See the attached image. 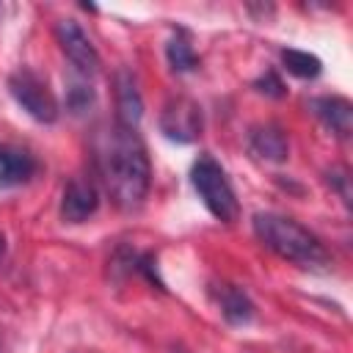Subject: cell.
<instances>
[{
  "label": "cell",
  "mask_w": 353,
  "mask_h": 353,
  "mask_svg": "<svg viewBox=\"0 0 353 353\" xmlns=\"http://www.w3.org/2000/svg\"><path fill=\"white\" fill-rule=\"evenodd\" d=\"M99 174L119 210H138L152 185V165L138 130L113 124L99 149Z\"/></svg>",
  "instance_id": "cell-1"
},
{
  "label": "cell",
  "mask_w": 353,
  "mask_h": 353,
  "mask_svg": "<svg viewBox=\"0 0 353 353\" xmlns=\"http://www.w3.org/2000/svg\"><path fill=\"white\" fill-rule=\"evenodd\" d=\"M254 234L265 248L279 254L287 262L301 268H323L328 265V251L323 248L320 237L301 226L298 221L279 215V212H256L254 215Z\"/></svg>",
  "instance_id": "cell-2"
},
{
  "label": "cell",
  "mask_w": 353,
  "mask_h": 353,
  "mask_svg": "<svg viewBox=\"0 0 353 353\" xmlns=\"http://www.w3.org/2000/svg\"><path fill=\"white\" fill-rule=\"evenodd\" d=\"M190 185L193 190L199 193V199L204 201V207L212 212V218L223 221V223H232L237 221L240 215V204H237V196L221 168V163L210 154H201L193 168H190Z\"/></svg>",
  "instance_id": "cell-3"
},
{
  "label": "cell",
  "mask_w": 353,
  "mask_h": 353,
  "mask_svg": "<svg viewBox=\"0 0 353 353\" xmlns=\"http://www.w3.org/2000/svg\"><path fill=\"white\" fill-rule=\"evenodd\" d=\"M8 91L14 97V102L36 121L41 124H52L58 119V99L55 94L50 91L47 80L39 77L33 69H17L11 77H8Z\"/></svg>",
  "instance_id": "cell-4"
},
{
  "label": "cell",
  "mask_w": 353,
  "mask_h": 353,
  "mask_svg": "<svg viewBox=\"0 0 353 353\" xmlns=\"http://www.w3.org/2000/svg\"><path fill=\"white\" fill-rule=\"evenodd\" d=\"M55 39L63 50V55L69 58V63L83 74V77H94L99 72V52L91 44L88 33L74 22V19H58L55 25Z\"/></svg>",
  "instance_id": "cell-5"
},
{
  "label": "cell",
  "mask_w": 353,
  "mask_h": 353,
  "mask_svg": "<svg viewBox=\"0 0 353 353\" xmlns=\"http://www.w3.org/2000/svg\"><path fill=\"white\" fill-rule=\"evenodd\" d=\"M160 130L168 141L190 143L201 132V108L190 97H174L160 113Z\"/></svg>",
  "instance_id": "cell-6"
},
{
  "label": "cell",
  "mask_w": 353,
  "mask_h": 353,
  "mask_svg": "<svg viewBox=\"0 0 353 353\" xmlns=\"http://www.w3.org/2000/svg\"><path fill=\"white\" fill-rule=\"evenodd\" d=\"M99 207V190L88 176H72L63 188L61 199V218L66 223H83L88 221Z\"/></svg>",
  "instance_id": "cell-7"
},
{
  "label": "cell",
  "mask_w": 353,
  "mask_h": 353,
  "mask_svg": "<svg viewBox=\"0 0 353 353\" xmlns=\"http://www.w3.org/2000/svg\"><path fill=\"white\" fill-rule=\"evenodd\" d=\"M116 110H119V124L124 127H138L141 116H143V99L138 91V83L132 77L130 69H119L116 72Z\"/></svg>",
  "instance_id": "cell-8"
},
{
  "label": "cell",
  "mask_w": 353,
  "mask_h": 353,
  "mask_svg": "<svg viewBox=\"0 0 353 353\" xmlns=\"http://www.w3.org/2000/svg\"><path fill=\"white\" fill-rule=\"evenodd\" d=\"M212 298H215L218 312L223 314L226 323H232V325H245V323L254 320V303H251V298H248L240 287L221 281V284L212 287Z\"/></svg>",
  "instance_id": "cell-9"
},
{
  "label": "cell",
  "mask_w": 353,
  "mask_h": 353,
  "mask_svg": "<svg viewBox=\"0 0 353 353\" xmlns=\"http://www.w3.org/2000/svg\"><path fill=\"white\" fill-rule=\"evenodd\" d=\"M36 171V160L30 152L14 146V143H0V188H17L28 182Z\"/></svg>",
  "instance_id": "cell-10"
},
{
  "label": "cell",
  "mask_w": 353,
  "mask_h": 353,
  "mask_svg": "<svg viewBox=\"0 0 353 353\" xmlns=\"http://www.w3.org/2000/svg\"><path fill=\"white\" fill-rule=\"evenodd\" d=\"M314 116L339 138H347L353 130V105L345 97H317L312 99Z\"/></svg>",
  "instance_id": "cell-11"
},
{
  "label": "cell",
  "mask_w": 353,
  "mask_h": 353,
  "mask_svg": "<svg viewBox=\"0 0 353 353\" xmlns=\"http://www.w3.org/2000/svg\"><path fill=\"white\" fill-rule=\"evenodd\" d=\"M248 146L256 157L262 160H270V163H281L287 160V152H290V143H287V135L279 124H262V127H254L251 130V138H248Z\"/></svg>",
  "instance_id": "cell-12"
},
{
  "label": "cell",
  "mask_w": 353,
  "mask_h": 353,
  "mask_svg": "<svg viewBox=\"0 0 353 353\" xmlns=\"http://www.w3.org/2000/svg\"><path fill=\"white\" fill-rule=\"evenodd\" d=\"M281 63H284V69L290 74L303 77V80H312V77H317L323 72V63H320L317 55L303 52V50H292V47L290 50H281Z\"/></svg>",
  "instance_id": "cell-13"
},
{
  "label": "cell",
  "mask_w": 353,
  "mask_h": 353,
  "mask_svg": "<svg viewBox=\"0 0 353 353\" xmlns=\"http://www.w3.org/2000/svg\"><path fill=\"white\" fill-rule=\"evenodd\" d=\"M165 55H168V63H171L174 72H193V69L199 66V55L193 52L190 41H188V36H185L182 30L168 41Z\"/></svg>",
  "instance_id": "cell-14"
},
{
  "label": "cell",
  "mask_w": 353,
  "mask_h": 353,
  "mask_svg": "<svg viewBox=\"0 0 353 353\" xmlns=\"http://www.w3.org/2000/svg\"><path fill=\"white\" fill-rule=\"evenodd\" d=\"M69 108L74 110V113H83L91 102H94V88L85 83V80H80V83H74L72 88H69Z\"/></svg>",
  "instance_id": "cell-15"
},
{
  "label": "cell",
  "mask_w": 353,
  "mask_h": 353,
  "mask_svg": "<svg viewBox=\"0 0 353 353\" xmlns=\"http://www.w3.org/2000/svg\"><path fill=\"white\" fill-rule=\"evenodd\" d=\"M328 185H334V190L342 196V201L350 204V174L345 165H334L328 171Z\"/></svg>",
  "instance_id": "cell-16"
},
{
  "label": "cell",
  "mask_w": 353,
  "mask_h": 353,
  "mask_svg": "<svg viewBox=\"0 0 353 353\" xmlns=\"http://www.w3.org/2000/svg\"><path fill=\"white\" fill-rule=\"evenodd\" d=\"M254 85H256L259 94H268V97H284V83L276 77V72H265Z\"/></svg>",
  "instance_id": "cell-17"
},
{
  "label": "cell",
  "mask_w": 353,
  "mask_h": 353,
  "mask_svg": "<svg viewBox=\"0 0 353 353\" xmlns=\"http://www.w3.org/2000/svg\"><path fill=\"white\" fill-rule=\"evenodd\" d=\"M0 256H3V234H0Z\"/></svg>",
  "instance_id": "cell-18"
}]
</instances>
